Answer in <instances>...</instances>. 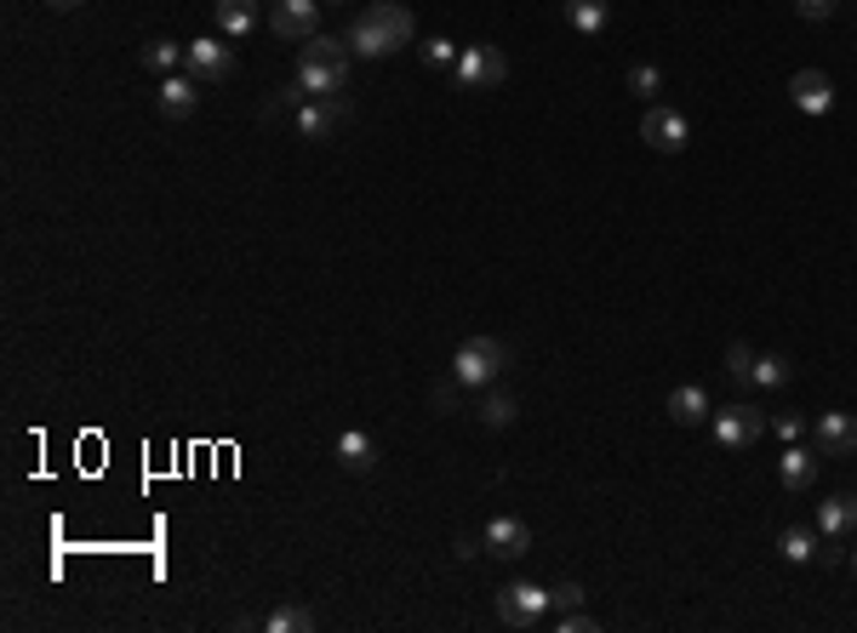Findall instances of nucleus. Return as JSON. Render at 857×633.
Returning <instances> with one entry per match:
<instances>
[{
  "label": "nucleus",
  "mask_w": 857,
  "mask_h": 633,
  "mask_svg": "<svg viewBox=\"0 0 857 633\" xmlns=\"http://www.w3.org/2000/svg\"><path fill=\"white\" fill-rule=\"evenodd\" d=\"M349 52L355 58H389V52H401L417 41V18L406 7H395V0H372V7L349 23Z\"/></svg>",
  "instance_id": "nucleus-1"
},
{
  "label": "nucleus",
  "mask_w": 857,
  "mask_h": 633,
  "mask_svg": "<svg viewBox=\"0 0 857 633\" xmlns=\"http://www.w3.org/2000/svg\"><path fill=\"white\" fill-rule=\"evenodd\" d=\"M510 366V348L503 343H492V337H470L457 354H452V377L463 382V388H492V377Z\"/></svg>",
  "instance_id": "nucleus-2"
},
{
  "label": "nucleus",
  "mask_w": 857,
  "mask_h": 633,
  "mask_svg": "<svg viewBox=\"0 0 857 633\" xmlns=\"http://www.w3.org/2000/svg\"><path fill=\"white\" fill-rule=\"evenodd\" d=\"M555 605V593L550 588H537V582H510L497 593V622L503 627H537L543 616H550Z\"/></svg>",
  "instance_id": "nucleus-3"
},
{
  "label": "nucleus",
  "mask_w": 857,
  "mask_h": 633,
  "mask_svg": "<svg viewBox=\"0 0 857 633\" xmlns=\"http://www.w3.org/2000/svg\"><path fill=\"white\" fill-rule=\"evenodd\" d=\"M452 74H457L463 92H492V86H503V74H510V58L497 47H463Z\"/></svg>",
  "instance_id": "nucleus-4"
},
{
  "label": "nucleus",
  "mask_w": 857,
  "mask_h": 633,
  "mask_svg": "<svg viewBox=\"0 0 857 633\" xmlns=\"http://www.w3.org/2000/svg\"><path fill=\"white\" fill-rule=\"evenodd\" d=\"M709 428H715V440L726 451H749L760 433H766V411H755V406H720L709 417Z\"/></svg>",
  "instance_id": "nucleus-5"
},
{
  "label": "nucleus",
  "mask_w": 857,
  "mask_h": 633,
  "mask_svg": "<svg viewBox=\"0 0 857 633\" xmlns=\"http://www.w3.org/2000/svg\"><path fill=\"white\" fill-rule=\"evenodd\" d=\"M269 29H275L281 41L321 34V0H269Z\"/></svg>",
  "instance_id": "nucleus-6"
},
{
  "label": "nucleus",
  "mask_w": 857,
  "mask_h": 633,
  "mask_svg": "<svg viewBox=\"0 0 857 633\" xmlns=\"http://www.w3.org/2000/svg\"><path fill=\"white\" fill-rule=\"evenodd\" d=\"M343 121H349V98H303V103H298V132H303L309 143L332 137Z\"/></svg>",
  "instance_id": "nucleus-7"
},
{
  "label": "nucleus",
  "mask_w": 857,
  "mask_h": 633,
  "mask_svg": "<svg viewBox=\"0 0 857 633\" xmlns=\"http://www.w3.org/2000/svg\"><path fill=\"white\" fill-rule=\"evenodd\" d=\"M641 137H646L657 154H680V149L692 143V126H686L680 109H652L646 121H641Z\"/></svg>",
  "instance_id": "nucleus-8"
},
{
  "label": "nucleus",
  "mask_w": 857,
  "mask_h": 633,
  "mask_svg": "<svg viewBox=\"0 0 857 633\" xmlns=\"http://www.w3.org/2000/svg\"><path fill=\"white\" fill-rule=\"evenodd\" d=\"M811 446H817V457H851L857 451V417L824 411V417L811 422Z\"/></svg>",
  "instance_id": "nucleus-9"
},
{
  "label": "nucleus",
  "mask_w": 857,
  "mask_h": 633,
  "mask_svg": "<svg viewBox=\"0 0 857 633\" xmlns=\"http://www.w3.org/2000/svg\"><path fill=\"white\" fill-rule=\"evenodd\" d=\"M154 109H161L167 121H189V114L201 109V81H194V74H161Z\"/></svg>",
  "instance_id": "nucleus-10"
},
{
  "label": "nucleus",
  "mask_w": 857,
  "mask_h": 633,
  "mask_svg": "<svg viewBox=\"0 0 857 633\" xmlns=\"http://www.w3.org/2000/svg\"><path fill=\"white\" fill-rule=\"evenodd\" d=\"M201 86H218V81H229V69H235V52L229 47H218L212 34L206 41H189V63H183Z\"/></svg>",
  "instance_id": "nucleus-11"
},
{
  "label": "nucleus",
  "mask_w": 857,
  "mask_h": 633,
  "mask_svg": "<svg viewBox=\"0 0 857 633\" xmlns=\"http://www.w3.org/2000/svg\"><path fill=\"white\" fill-rule=\"evenodd\" d=\"M789 98H795L800 114H829V109H835V81H829L824 69H795Z\"/></svg>",
  "instance_id": "nucleus-12"
},
{
  "label": "nucleus",
  "mask_w": 857,
  "mask_h": 633,
  "mask_svg": "<svg viewBox=\"0 0 857 633\" xmlns=\"http://www.w3.org/2000/svg\"><path fill=\"white\" fill-rule=\"evenodd\" d=\"M851 531H857V491H835L829 502H817V537L846 542Z\"/></svg>",
  "instance_id": "nucleus-13"
},
{
  "label": "nucleus",
  "mask_w": 857,
  "mask_h": 633,
  "mask_svg": "<svg viewBox=\"0 0 857 633\" xmlns=\"http://www.w3.org/2000/svg\"><path fill=\"white\" fill-rule=\"evenodd\" d=\"M298 86H303L309 98H343V92H349V63L298 58Z\"/></svg>",
  "instance_id": "nucleus-14"
},
{
  "label": "nucleus",
  "mask_w": 857,
  "mask_h": 633,
  "mask_svg": "<svg viewBox=\"0 0 857 633\" xmlns=\"http://www.w3.org/2000/svg\"><path fill=\"white\" fill-rule=\"evenodd\" d=\"M481 548H492L497 560H526V553H532V525L526 520H492Z\"/></svg>",
  "instance_id": "nucleus-15"
},
{
  "label": "nucleus",
  "mask_w": 857,
  "mask_h": 633,
  "mask_svg": "<svg viewBox=\"0 0 857 633\" xmlns=\"http://www.w3.org/2000/svg\"><path fill=\"white\" fill-rule=\"evenodd\" d=\"M212 12H218V29L229 34V41H241V34L258 29L263 18V0H212Z\"/></svg>",
  "instance_id": "nucleus-16"
},
{
  "label": "nucleus",
  "mask_w": 857,
  "mask_h": 633,
  "mask_svg": "<svg viewBox=\"0 0 857 633\" xmlns=\"http://www.w3.org/2000/svg\"><path fill=\"white\" fill-rule=\"evenodd\" d=\"M332 451H337V462H343L349 473H366V468L377 462V446H372V433H366V428H343Z\"/></svg>",
  "instance_id": "nucleus-17"
},
{
  "label": "nucleus",
  "mask_w": 857,
  "mask_h": 633,
  "mask_svg": "<svg viewBox=\"0 0 857 633\" xmlns=\"http://www.w3.org/2000/svg\"><path fill=\"white\" fill-rule=\"evenodd\" d=\"M669 417H675L680 428H697V422H709V417H715V406H709V394H704V388L680 382V388L669 394Z\"/></svg>",
  "instance_id": "nucleus-18"
},
{
  "label": "nucleus",
  "mask_w": 857,
  "mask_h": 633,
  "mask_svg": "<svg viewBox=\"0 0 857 633\" xmlns=\"http://www.w3.org/2000/svg\"><path fill=\"white\" fill-rule=\"evenodd\" d=\"M777 480H784V491H811L817 480V457L806 446H789L784 457H777Z\"/></svg>",
  "instance_id": "nucleus-19"
},
{
  "label": "nucleus",
  "mask_w": 857,
  "mask_h": 633,
  "mask_svg": "<svg viewBox=\"0 0 857 633\" xmlns=\"http://www.w3.org/2000/svg\"><path fill=\"white\" fill-rule=\"evenodd\" d=\"M817 548H824V537H817L811 525H789L784 537H777V553H784L789 565H811V560H817Z\"/></svg>",
  "instance_id": "nucleus-20"
},
{
  "label": "nucleus",
  "mask_w": 857,
  "mask_h": 633,
  "mask_svg": "<svg viewBox=\"0 0 857 633\" xmlns=\"http://www.w3.org/2000/svg\"><path fill=\"white\" fill-rule=\"evenodd\" d=\"M143 69H154V74H178L183 63H189V47H178V41H143Z\"/></svg>",
  "instance_id": "nucleus-21"
},
{
  "label": "nucleus",
  "mask_w": 857,
  "mask_h": 633,
  "mask_svg": "<svg viewBox=\"0 0 857 633\" xmlns=\"http://www.w3.org/2000/svg\"><path fill=\"white\" fill-rule=\"evenodd\" d=\"M561 12L577 34H601L606 29V0H561Z\"/></svg>",
  "instance_id": "nucleus-22"
},
{
  "label": "nucleus",
  "mask_w": 857,
  "mask_h": 633,
  "mask_svg": "<svg viewBox=\"0 0 857 633\" xmlns=\"http://www.w3.org/2000/svg\"><path fill=\"white\" fill-rule=\"evenodd\" d=\"M298 58H315V63H349L355 52H349V41H343V34H309Z\"/></svg>",
  "instance_id": "nucleus-23"
},
{
  "label": "nucleus",
  "mask_w": 857,
  "mask_h": 633,
  "mask_svg": "<svg viewBox=\"0 0 857 633\" xmlns=\"http://www.w3.org/2000/svg\"><path fill=\"white\" fill-rule=\"evenodd\" d=\"M789 377H795L789 354H755V377H749V382H760V388H784Z\"/></svg>",
  "instance_id": "nucleus-24"
},
{
  "label": "nucleus",
  "mask_w": 857,
  "mask_h": 633,
  "mask_svg": "<svg viewBox=\"0 0 857 633\" xmlns=\"http://www.w3.org/2000/svg\"><path fill=\"white\" fill-rule=\"evenodd\" d=\"M309 627H315V616L303 605H281L275 616H263V633H309Z\"/></svg>",
  "instance_id": "nucleus-25"
},
{
  "label": "nucleus",
  "mask_w": 857,
  "mask_h": 633,
  "mask_svg": "<svg viewBox=\"0 0 857 633\" xmlns=\"http://www.w3.org/2000/svg\"><path fill=\"white\" fill-rule=\"evenodd\" d=\"M515 411H521V406L510 400V394H486V400H481V422H486V428H510Z\"/></svg>",
  "instance_id": "nucleus-26"
},
{
  "label": "nucleus",
  "mask_w": 857,
  "mask_h": 633,
  "mask_svg": "<svg viewBox=\"0 0 857 633\" xmlns=\"http://www.w3.org/2000/svg\"><path fill=\"white\" fill-rule=\"evenodd\" d=\"M457 52H463V47H452L446 34H435V41H423V47H417V58H423L428 69H457Z\"/></svg>",
  "instance_id": "nucleus-27"
},
{
  "label": "nucleus",
  "mask_w": 857,
  "mask_h": 633,
  "mask_svg": "<svg viewBox=\"0 0 857 633\" xmlns=\"http://www.w3.org/2000/svg\"><path fill=\"white\" fill-rule=\"evenodd\" d=\"M629 92L652 103L657 92H664V69H652V63H635V69H629Z\"/></svg>",
  "instance_id": "nucleus-28"
},
{
  "label": "nucleus",
  "mask_w": 857,
  "mask_h": 633,
  "mask_svg": "<svg viewBox=\"0 0 857 633\" xmlns=\"http://www.w3.org/2000/svg\"><path fill=\"white\" fill-rule=\"evenodd\" d=\"M726 377H732V382H749V377H755V354H749L744 343L726 348Z\"/></svg>",
  "instance_id": "nucleus-29"
},
{
  "label": "nucleus",
  "mask_w": 857,
  "mask_h": 633,
  "mask_svg": "<svg viewBox=\"0 0 857 633\" xmlns=\"http://www.w3.org/2000/svg\"><path fill=\"white\" fill-rule=\"evenodd\" d=\"M303 98H309V92L298 86V74H292V81H286V86H281L275 98H269V103H263V114H281V109H298Z\"/></svg>",
  "instance_id": "nucleus-30"
},
{
  "label": "nucleus",
  "mask_w": 857,
  "mask_h": 633,
  "mask_svg": "<svg viewBox=\"0 0 857 633\" xmlns=\"http://www.w3.org/2000/svg\"><path fill=\"white\" fill-rule=\"evenodd\" d=\"M555 627H561V633H595L601 622H595L589 611H583V605H577V611H561V616H555Z\"/></svg>",
  "instance_id": "nucleus-31"
},
{
  "label": "nucleus",
  "mask_w": 857,
  "mask_h": 633,
  "mask_svg": "<svg viewBox=\"0 0 857 633\" xmlns=\"http://www.w3.org/2000/svg\"><path fill=\"white\" fill-rule=\"evenodd\" d=\"M835 7H840V0H795V12H800L806 23H824V18H835Z\"/></svg>",
  "instance_id": "nucleus-32"
},
{
  "label": "nucleus",
  "mask_w": 857,
  "mask_h": 633,
  "mask_svg": "<svg viewBox=\"0 0 857 633\" xmlns=\"http://www.w3.org/2000/svg\"><path fill=\"white\" fill-rule=\"evenodd\" d=\"M550 593H555V611H577L583 600H589V593H583L577 582H561V588H550Z\"/></svg>",
  "instance_id": "nucleus-33"
},
{
  "label": "nucleus",
  "mask_w": 857,
  "mask_h": 633,
  "mask_svg": "<svg viewBox=\"0 0 857 633\" xmlns=\"http://www.w3.org/2000/svg\"><path fill=\"white\" fill-rule=\"evenodd\" d=\"M772 428H777V433H784V440L795 446V440H800V428H806V417H795V411H784V417H772Z\"/></svg>",
  "instance_id": "nucleus-34"
},
{
  "label": "nucleus",
  "mask_w": 857,
  "mask_h": 633,
  "mask_svg": "<svg viewBox=\"0 0 857 633\" xmlns=\"http://www.w3.org/2000/svg\"><path fill=\"white\" fill-rule=\"evenodd\" d=\"M457 388H463L457 377H452V382H435V406H441V411H457Z\"/></svg>",
  "instance_id": "nucleus-35"
},
{
  "label": "nucleus",
  "mask_w": 857,
  "mask_h": 633,
  "mask_svg": "<svg viewBox=\"0 0 857 633\" xmlns=\"http://www.w3.org/2000/svg\"><path fill=\"white\" fill-rule=\"evenodd\" d=\"M47 7H52V12H74V7H81V0H47Z\"/></svg>",
  "instance_id": "nucleus-36"
},
{
  "label": "nucleus",
  "mask_w": 857,
  "mask_h": 633,
  "mask_svg": "<svg viewBox=\"0 0 857 633\" xmlns=\"http://www.w3.org/2000/svg\"><path fill=\"white\" fill-rule=\"evenodd\" d=\"M321 7H343V0H321Z\"/></svg>",
  "instance_id": "nucleus-37"
},
{
  "label": "nucleus",
  "mask_w": 857,
  "mask_h": 633,
  "mask_svg": "<svg viewBox=\"0 0 857 633\" xmlns=\"http://www.w3.org/2000/svg\"><path fill=\"white\" fill-rule=\"evenodd\" d=\"M851 571H857V548H851Z\"/></svg>",
  "instance_id": "nucleus-38"
}]
</instances>
